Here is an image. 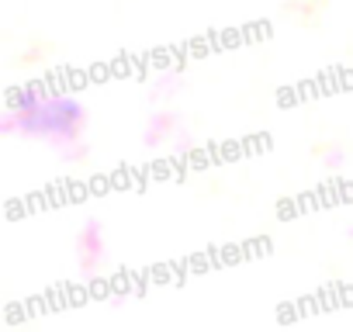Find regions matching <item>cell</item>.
Listing matches in <instances>:
<instances>
[{"instance_id": "cell-1", "label": "cell", "mask_w": 353, "mask_h": 332, "mask_svg": "<svg viewBox=\"0 0 353 332\" xmlns=\"http://www.w3.org/2000/svg\"><path fill=\"white\" fill-rule=\"evenodd\" d=\"M87 125V107L63 94L21 90L4 118V132H25L52 145H73Z\"/></svg>"}, {"instance_id": "cell-2", "label": "cell", "mask_w": 353, "mask_h": 332, "mask_svg": "<svg viewBox=\"0 0 353 332\" xmlns=\"http://www.w3.org/2000/svg\"><path fill=\"white\" fill-rule=\"evenodd\" d=\"M77 249H80V263H83V270H90L97 260H101V253H104V239H101V229L90 222V225H83V232H80V239H77Z\"/></svg>"}]
</instances>
